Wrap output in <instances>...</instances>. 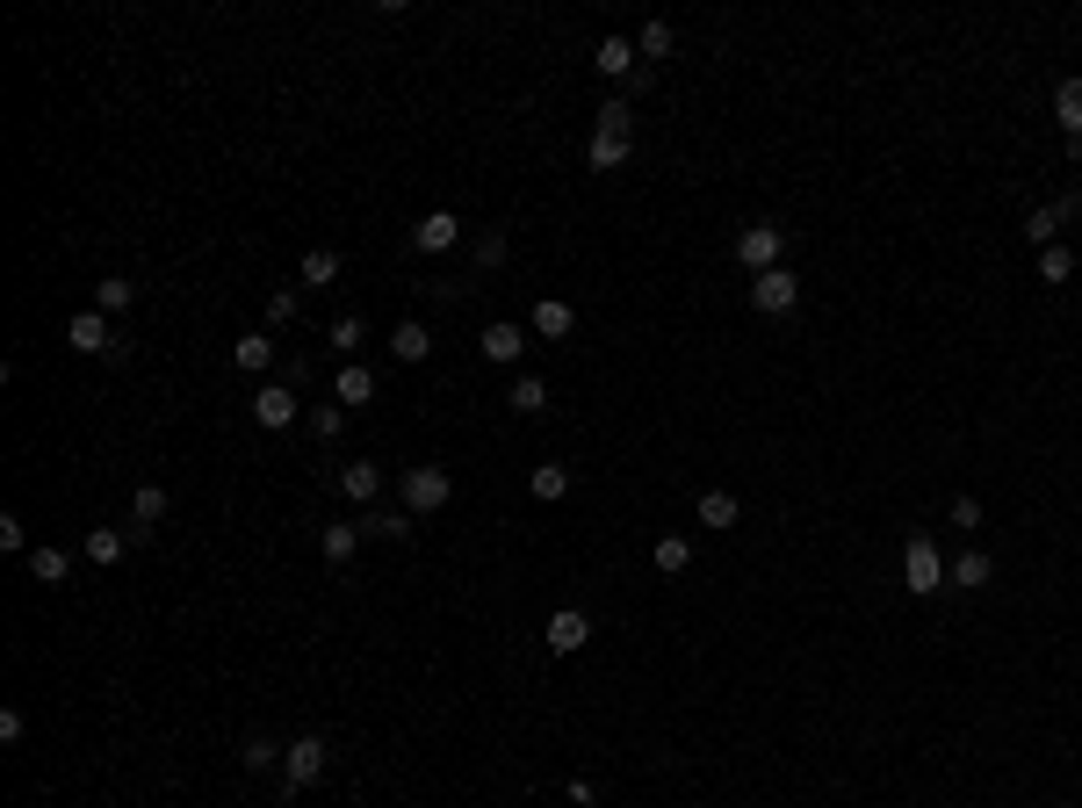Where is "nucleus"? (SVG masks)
Masks as SVG:
<instances>
[{"instance_id":"nucleus-31","label":"nucleus","mask_w":1082,"mask_h":808,"mask_svg":"<svg viewBox=\"0 0 1082 808\" xmlns=\"http://www.w3.org/2000/svg\"><path fill=\"white\" fill-rule=\"evenodd\" d=\"M635 51H643V66L650 58H672V22H643L635 29Z\"/></svg>"},{"instance_id":"nucleus-25","label":"nucleus","mask_w":1082,"mask_h":808,"mask_svg":"<svg viewBox=\"0 0 1082 808\" xmlns=\"http://www.w3.org/2000/svg\"><path fill=\"white\" fill-rule=\"evenodd\" d=\"M506 405L527 411V419H542V411H548V383H542V376H520V383L506 390Z\"/></svg>"},{"instance_id":"nucleus-28","label":"nucleus","mask_w":1082,"mask_h":808,"mask_svg":"<svg viewBox=\"0 0 1082 808\" xmlns=\"http://www.w3.org/2000/svg\"><path fill=\"white\" fill-rule=\"evenodd\" d=\"M527 484H535L542 506H556V498L571 491V469H563V463H535V477H527Z\"/></svg>"},{"instance_id":"nucleus-35","label":"nucleus","mask_w":1082,"mask_h":808,"mask_svg":"<svg viewBox=\"0 0 1082 808\" xmlns=\"http://www.w3.org/2000/svg\"><path fill=\"white\" fill-rule=\"evenodd\" d=\"M592 166H600V174L628 166V145H621V137H592Z\"/></svg>"},{"instance_id":"nucleus-16","label":"nucleus","mask_w":1082,"mask_h":808,"mask_svg":"<svg viewBox=\"0 0 1082 808\" xmlns=\"http://www.w3.org/2000/svg\"><path fill=\"white\" fill-rule=\"evenodd\" d=\"M376 398V369H361V361H347L340 376H332V405H369Z\"/></svg>"},{"instance_id":"nucleus-24","label":"nucleus","mask_w":1082,"mask_h":808,"mask_svg":"<svg viewBox=\"0 0 1082 808\" xmlns=\"http://www.w3.org/2000/svg\"><path fill=\"white\" fill-rule=\"evenodd\" d=\"M29 577H43V585H66V577H72V556H66V548H51V542L29 548Z\"/></svg>"},{"instance_id":"nucleus-13","label":"nucleus","mask_w":1082,"mask_h":808,"mask_svg":"<svg viewBox=\"0 0 1082 808\" xmlns=\"http://www.w3.org/2000/svg\"><path fill=\"white\" fill-rule=\"evenodd\" d=\"M253 419H261L267 434H282V426H296V398H289L282 383H261L253 390Z\"/></svg>"},{"instance_id":"nucleus-21","label":"nucleus","mask_w":1082,"mask_h":808,"mask_svg":"<svg viewBox=\"0 0 1082 808\" xmlns=\"http://www.w3.org/2000/svg\"><path fill=\"white\" fill-rule=\"evenodd\" d=\"M361 535H376V542H404L411 535V513L398 506V513H390V506H369V513H361Z\"/></svg>"},{"instance_id":"nucleus-36","label":"nucleus","mask_w":1082,"mask_h":808,"mask_svg":"<svg viewBox=\"0 0 1082 808\" xmlns=\"http://www.w3.org/2000/svg\"><path fill=\"white\" fill-rule=\"evenodd\" d=\"M1040 274H1046V282H1069V274H1075V253L1069 246H1046L1040 253Z\"/></svg>"},{"instance_id":"nucleus-15","label":"nucleus","mask_w":1082,"mask_h":808,"mask_svg":"<svg viewBox=\"0 0 1082 808\" xmlns=\"http://www.w3.org/2000/svg\"><path fill=\"white\" fill-rule=\"evenodd\" d=\"M390 354H398V361H411V369H419V361L433 354V332H426L419 318H404V325H390Z\"/></svg>"},{"instance_id":"nucleus-6","label":"nucleus","mask_w":1082,"mask_h":808,"mask_svg":"<svg viewBox=\"0 0 1082 808\" xmlns=\"http://www.w3.org/2000/svg\"><path fill=\"white\" fill-rule=\"evenodd\" d=\"M751 303L766 318H787L801 303V282H795V267H766V274H751Z\"/></svg>"},{"instance_id":"nucleus-30","label":"nucleus","mask_w":1082,"mask_h":808,"mask_svg":"<svg viewBox=\"0 0 1082 808\" xmlns=\"http://www.w3.org/2000/svg\"><path fill=\"white\" fill-rule=\"evenodd\" d=\"M303 282H311V289L340 282V253H332V246H311V253H303Z\"/></svg>"},{"instance_id":"nucleus-39","label":"nucleus","mask_w":1082,"mask_h":808,"mask_svg":"<svg viewBox=\"0 0 1082 808\" xmlns=\"http://www.w3.org/2000/svg\"><path fill=\"white\" fill-rule=\"evenodd\" d=\"M289 318H296V289H274V296H267V332L289 325Z\"/></svg>"},{"instance_id":"nucleus-3","label":"nucleus","mask_w":1082,"mask_h":808,"mask_svg":"<svg viewBox=\"0 0 1082 808\" xmlns=\"http://www.w3.org/2000/svg\"><path fill=\"white\" fill-rule=\"evenodd\" d=\"M903 585L917 592V600H932V592L946 585V556H938L932 535H909V548H903Z\"/></svg>"},{"instance_id":"nucleus-34","label":"nucleus","mask_w":1082,"mask_h":808,"mask_svg":"<svg viewBox=\"0 0 1082 808\" xmlns=\"http://www.w3.org/2000/svg\"><path fill=\"white\" fill-rule=\"evenodd\" d=\"M238 758H246V772H267V766H274V758H289V743H267V737H246V751H238Z\"/></svg>"},{"instance_id":"nucleus-33","label":"nucleus","mask_w":1082,"mask_h":808,"mask_svg":"<svg viewBox=\"0 0 1082 808\" xmlns=\"http://www.w3.org/2000/svg\"><path fill=\"white\" fill-rule=\"evenodd\" d=\"M311 434L318 440H340L347 434V405H311Z\"/></svg>"},{"instance_id":"nucleus-41","label":"nucleus","mask_w":1082,"mask_h":808,"mask_svg":"<svg viewBox=\"0 0 1082 808\" xmlns=\"http://www.w3.org/2000/svg\"><path fill=\"white\" fill-rule=\"evenodd\" d=\"M1054 808H1061V801H1054Z\"/></svg>"},{"instance_id":"nucleus-4","label":"nucleus","mask_w":1082,"mask_h":808,"mask_svg":"<svg viewBox=\"0 0 1082 808\" xmlns=\"http://www.w3.org/2000/svg\"><path fill=\"white\" fill-rule=\"evenodd\" d=\"M780 253H787V232H780V224H751V232H737V267L743 274L780 267Z\"/></svg>"},{"instance_id":"nucleus-8","label":"nucleus","mask_w":1082,"mask_h":808,"mask_svg":"<svg viewBox=\"0 0 1082 808\" xmlns=\"http://www.w3.org/2000/svg\"><path fill=\"white\" fill-rule=\"evenodd\" d=\"M455 246H462V217L455 210H426L411 224V253H455Z\"/></svg>"},{"instance_id":"nucleus-23","label":"nucleus","mask_w":1082,"mask_h":808,"mask_svg":"<svg viewBox=\"0 0 1082 808\" xmlns=\"http://www.w3.org/2000/svg\"><path fill=\"white\" fill-rule=\"evenodd\" d=\"M1054 116H1061L1069 137H1082V72H1069V80L1054 87Z\"/></svg>"},{"instance_id":"nucleus-2","label":"nucleus","mask_w":1082,"mask_h":808,"mask_svg":"<svg viewBox=\"0 0 1082 808\" xmlns=\"http://www.w3.org/2000/svg\"><path fill=\"white\" fill-rule=\"evenodd\" d=\"M325 772H332V743H325V737H296V743H289V758H282V780H289V795L318 787Z\"/></svg>"},{"instance_id":"nucleus-18","label":"nucleus","mask_w":1082,"mask_h":808,"mask_svg":"<svg viewBox=\"0 0 1082 808\" xmlns=\"http://www.w3.org/2000/svg\"><path fill=\"white\" fill-rule=\"evenodd\" d=\"M87 563H95V571H109V563H124L130 556V535H116V527H87Z\"/></svg>"},{"instance_id":"nucleus-12","label":"nucleus","mask_w":1082,"mask_h":808,"mask_svg":"<svg viewBox=\"0 0 1082 808\" xmlns=\"http://www.w3.org/2000/svg\"><path fill=\"white\" fill-rule=\"evenodd\" d=\"M318 556H325L332 571H347V563L361 556V520H332L325 535H318Z\"/></svg>"},{"instance_id":"nucleus-10","label":"nucleus","mask_w":1082,"mask_h":808,"mask_svg":"<svg viewBox=\"0 0 1082 808\" xmlns=\"http://www.w3.org/2000/svg\"><path fill=\"white\" fill-rule=\"evenodd\" d=\"M592 66H600L606 80H635V66H643V51H635V37H600V51H592Z\"/></svg>"},{"instance_id":"nucleus-40","label":"nucleus","mask_w":1082,"mask_h":808,"mask_svg":"<svg viewBox=\"0 0 1082 808\" xmlns=\"http://www.w3.org/2000/svg\"><path fill=\"white\" fill-rule=\"evenodd\" d=\"M953 520L974 535V527H982V498H967V491H959V498H953Z\"/></svg>"},{"instance_id":"nucleus-9","label":"nucleus","mask_w":1082,"mask_h":808,"mask_svg":"<svg viewBox=\"0 0 1082 808\" xmlns=\"http://www.w3.org/2000/svg\"><path fill=\"white\" fill-rule=\"evenodd\" d=\"M527 340H535V332L527 325H513V318H498V325H484V340H477V354L491 361V369H513V361L527 354Z\"/></svg>"},{"instance_id":"nucleus-17","label":"nucleus","mask_w":1082,"mask_h":808,"mask_svg":"<svg viewBox=\"0 0 1082 808\" xmlns=\"http://www.w3.org/2000/svg\"><path fill=\"white\" fill-rule=\"evenodd\" d=\"M232 361H238V369H253V376H267L274 369V332H238V340H232Z\"/></svg>"},{"instance_id":"nucleus-5","label":"nucleus","mask_w":1082,"mask_h":808,"mask_svg":"<svg viewBox=\"0 0 1082 808\" xmlns=\"http://www.w3.org/2000/svg\"><path fill=\"white\" fill-rule=\"evenodd\" d=\"M66 340H72V354H101V361H124V354H130V347L109 332V318H101V311H80V318L66 325Z\"/></svg>"},{"instance_id":"nucleus-20","label":"nucleus","mask_w":1082,"mask_h":808,"mask_svg":"<svg viewBox=\"0 0 1082 808\" xmlns=\"http://www.w3.org/2000/svg\"><path fill=\"white\" fill-rule=\"evenodd\" d=\"M946 577H953V585H959V592H982V585H988V577H996V563H988V556H982V548H959V563H946Z\"/></svg>"},{"instance_id":"nucleus-29","label":"nucleus","mask_w":1082,"mask_h":808,"mask_svg":"<svg viewBox=\"0 0 1082 808\" xmlns=\"http://www.w3.org/2000/svg\"><path fill=\"white\" fill-rule=\"evenodd\" d=\"M650 556H657V571H664V577H679V571H693V542H685V535H664L657 548H650Z\"/></svg>"},{"instance_id":"nucleus-37","label":"nucleus","mask_w":1082,"mask_h":808,"mask_svg":"<svg viewBox=\"0 0 1082 808\" xmlns=\"http://www.w3.org/2000/svg\"><path fill=\"white\" fill-rule=\"evenodd\" d=\"M506 253H513L506 232H484V238H477V267H506Z\"/></svg>"},{"instance_id":"nucleus-32","label":"nucleus","mask_w":1082,"mask_h":808,"mask_svg":"<svg viewBox=\"0 0 1082 808\" xmlns=\"http://www.w3.org/2000/svg\"><path fill=\"white\" fill-rule=\"evenodd\" d=\"M592 116H600V137H621V145H628V124H635V116H628V101H600V109H592Z\"/></svg>"},{"instance_id":"nucleus-1","label":"nucleus","mask_w":1082,"mask_h":808,"mask_svg":"<svg viewBox=\"0 0 1082 808\" xmlns=\"http://www.w3.org/2000/svg\"><path fill=\"white\" fill-rule=\"evenodd\" d=\"M398 491H404V513H411V520H426V513H440L455 498V477L440 463H411L404 477H398Z\"/></svg>"},{"instance_id":"nucleus-27","label":"nucleus","mask_w":1082,"mask_h":808,"mask_svg":"<svg viewBox=\"0 0 1082 808\" xmlns=\"http://www.w3.org/2000/svg\"><path fill=\"white\" fill-rule=\"evenodd\" d=\"M130 303H137V289L124 282V274H101V289H95V311H101V318H116V311H130Z\"/></svg>"},{"instance_id":"nucleus-7","label":"nucleus","mask_w":1082,"mask_h":808,"mask_svg":"<svg viewBox=\"0 0 1082 808\" xmlns=\"http://www.w3.org/2000/svg\"><path fill=\"white\" fill-rule=\"evenodd\" d=\"M542 643L556 650V658H577V650L592 643V614H585V606H556L548 629H542Z\"/></svg>"},{"instance_id":"nucleus-11","label":"nucleus","mask_w":1082,"mask_h":808,"mask_svg":"<svg viewBox=\"0 0 1082 808\" xmlns=\"http://www.w3.org/2000/svg\"><path fill=\"white\" fill-rule=\"evenodd\" d=\"M527 332H535V340H571V332H577V311L563 296H542L535 318H527Z\"/></svg>"},{"instance_id":"nucleus-38","label":"nucleus","mask_w":1082,"mask_h":808,"mask_svg":"<svg viewBox=\"0 0 1082 808\" xmlns=\"http://www.w3.org/2000/svg\"><path fill=\"white\" fill-rule=\"evenodd\" d=\"M361 340H369V325H361L354 311H347V318H332V347H361Z\"/></svg>"},{"instance_id":"nucleus-19","label":"nucleus","mask_w":1082,"mask_h":808,"mask_svg":"<svg viewBox=\"0 0 1082 808\" xmlns=\"http://www.w3.org/2000/svg\"><path fill=\"white\" fill-rule=\"evenodd\" d=\"M700 527H714V535H729V527H737L743 520V513H737V491H700Z\"/></svg>"},{"instance_id":"nucleus-22","label":"nucleus","mask_w":1082,"mask_h":808,"mask_svg":"<svg viewBox=\"0 0 1082 808\" xmlns=\"http://www.w3.org/2000/svg\"><path fill=\"white\" fill-rule=\"evenodd\" d=\"M130 520H137V535H130V542H145V535H152V527H159V520H166V491H159V484H145V491H137V498H130Z\"/></svg>"},{"instance_id":"nucleus-14","label":"nucleus","mask_w":1082,"mask_h":808,"mask_svg":"<svg viewBox=\"0 0 1082 808\" xmlns=\"http://www.w3.org/2000/svg\"><path fill=\"white\" fill-rule=\"evenodd\" d=\"M340 491L354 498L361 513H369L376 498H383V469H376V463H347V469H340Z\"/></svg>"},{"instance_id":"nucleus-26","label":"nucleus","mask_w":1082,"mask_h":808,"mask_svg":"<svg viewBox=\"0 0 1082 808\" xmlns=\"http://www.w3.org/2000/svg\"><path fill=\"white\" fill-rule=\"evenodd\" d=\"M1025 246H1061V217H1054V203H1046V210H1025Z\"/></svg>"}]
</instances>
